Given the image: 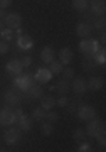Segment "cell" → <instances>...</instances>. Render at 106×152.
Segmentation results:
<instances>
[{
  "instance_id": "obj_8",
  "label": "cell",
  "mask_w": 106,
  "mask_h": 152,
  "mask_svg": "<svg viewBox=\"0 0 106 152\" xmlns=\"http://www.w3.org/2000/svg\"><path fill=\"white\" fill-rule=\"evenodd\" d=\"M51 78H52V73L47 69V68H39L36 71V75H34V80L39 83V85H47L51 81Z\"/></svg>"
},
{
  "instance_id": "obj_36",
  "label": "cell",
  "mask_w": 106,
  "mask_h": 152,
  "mask_svg": "<svg viewBox=\"0 0 106 152\" xmlns=\"http://www.w3.org/2000/svg\"><path fill=\"white\" fill-rule=\"evenodd\" d=\"M78 151H79V152H88V151H91V145H89V144H86V142L81 140L79 147H78Z\"/></svg>"
},
{
  "instance_id": "obj_40",
  "label": "cell",
  "mask_w": 106,
  "mask_h": 152,
  "mask_svg": "<svg viewBox=\"0 0 106 152\" xmlns=\"http://www.w3.org/2000/svg\"><path fill=\"white\" fill-rule=\"evenodd\" d=\"M5 29V20H0V31H4Z\"/></svg>"
},
{
  "instance_id": "obj_9",
  "label": "cell",
  "mask_w": 106,
  "mask_h": 152,
  "mask_svg": "<svg viewBox=\"0 0 106 152\" xmlns=\"http://www.w3.org/2000/svg\"><path fill=\"white\" fill-rule=\"evenodd\" d=\"M93 26L88 24V22H79L78 26H76V34L79 36L81 39H86V37H91V34H93Z\"/></svg>"
},
{
  "instance_id": "obj_20",
  "label": "cell",
  "mask_w": 106,
  "mask_h": 152,
  "mask_svg": "<svg viewBox=\"0 0 106 152\" xmlns=\"http://www.w3.org/2000/svg\"><path fill=\"white\" fill-rule=\"evenodd\" d=\"M25 93H29V95H30V98H41L44 95V88H42V85L36 83V85H32V86L29 88Z\"/></svg>"
},
{
  "instance_id": "obj_34",
  "label": "cell",
  "mask_w": 106,
  "mask_h": 152,
  "mask_svg": "<svg viewBox=\"0 0 106 152\" xmlns=\"http://www.w3.org/2000/svg\"><path fill=\"white\" fill-rule=\"evenodd\" d=\"M9 53V42L0 41V54H7Z\"/></svg>"
},
{
  "instance_id": "obj_31",
  "label": "cell",
  "mask_w": 106,
  "mask_h": 152,
  "mask_svg": "<svg viewBox=\"0 0 106 152\" xmlns=\"http://www.w3.org/2000/svg\"><path fill=\"white\" fill-rule=\"evenodd\" d=\"M44 120H47V122L54 124V122H57L59 120V113L57 112H52V110H47V112H46V118Z\"/></svg>"
},
{
  "instance_id": "obj_28",
  "label": "cell",
  "mask_w": 106,
  "mask_h": 152,
  "mask_svg": "<svg viewBox=\"0 0 106 152\" xmlns=\"http://www.w3.org/2000/svg\"><path fill=\"white\" fill-rule=\"evenodd\" d=\"M105 26H106L105 17L99 15L98 19L94 17V22H93V29H96V31H105Z\"/></svg>"
},
{
  "instance_id": "obj_37",
  "label": "cell",
  "mask_w": 106,
  "mask_h": 152,
  "mask_svg": "<svg viewBox=\"0 0 106 152\" xmlns=\"http://www.w3.org/2000/svg\"><path fill=\"white\" fill-rule=\"evenodd\" d=\"M12 5V0H0V9H7Z\"/></svg>"
},
{
  "instance_id": "obj_14",
  "label": "cell",
  "mask_w": 106,
  "mask_h": 152,
  "mask_svg": "<svg viewBox=\"0 0 106 152\" xmlns=\"http://www.w3.org/2000/svg\"><path fill=\"white\" fill-rule=\"evenodd\" d=\"M17 46H19V49H22V51H27V49H30L32 46H34V39L30 37V36H27V34H20L19 37H17Z\"/></svg>"
},
{
  "instance_id": "obj_4",
  "label": "cell",
  "mask_w": 106,
  "mask_h": 152,
  "mask_svg": "<svg viewBox=\"0 0 106 152\" xmlns=\"http://www.w3.org/2000/svg\"><path fill=\"white\" fill-rule=\"evenodd\" d=\"M17 124V118L14 112L10 108H5L0 112V127H10V125Z\"/></svg>"
},
{
  "instance_id": "obj_3",
  "label": "cell",
  "mask_w": 106,
  "mask_h": 152,
  "mask_svg": "<svg viewBox=\"0 0 106 152\" xmlns=\"http://www.w3.org/2000/svg\"><path fill=\"white\" fill-rule=\"evenodd\" d=\"M20 129L19 127H9L5 130V134H4V140L9 144V145H14V144H17V142L20 140Z\"/></svg>"
},
{
  "instance_id": "obj_2",
  "label": "cell",
  "mask_w": 106,
  "mask_h": 152,
  "mask_svg": "<svg viewBox=\"0 0 106 152\" xmlns=\"http://www.w3.org/2000/svg\"><path fill=\"white\" fill-rule=\"evenodd\" d=\"M98 49H99V42H98V39L86 37V39H83V41L79 42V51L86 56V58H91Z\"/></svg>"
},
{
  "instance_id": "obj_18",
  "label": "cell",
  "mask_w": 106,
  "mask_h": 152,
  "mask_svg": "<svg viewBox=\"0 0 106 152\" xmlns=\"http://www.w3.org/2000/svg\"><path fill=\"white\" fill-rule=\"evenodd\" d=\"M54 56H56V53H54V49L51 48V46H46V48H42V51H41V59H42V63H46V64H49L51 61H54Z\"/></svg>"
},
{
  "instance_id": "obj_5",
  "label": "cell",
  "mask_w": 106,
  "mask_h": 152,
  "mask_svg": "<svg viewBox=\"0 0 106 152\" xmlns=\"http://www.w3.org/2000/svg\"><path fill=\"white\" fill-rule=\"evenodd\" d=\"M5 26L9 29H20V26H22V17H20V14H17V12H12V14H7V17H5Z\"/></svg>"
},
{
  "instance_id": "obj_29",
  "label": "cell",
  "mask_w": 106,
  "mask_h": 152,
  "mask_svg": "<svg viewBox=\"0 0 106 152\" xmlns=\"http://www.w3.org/2000/svg\"><path fill=\"white\" fill-rule=\"evenodd\" d=\"M61 75H62V78L64 80H68V81H71V80H73V78H74L76 76V73H74V69H73V68H62V71H61Z\"/></svg>"
},
{
  "instance_id": "obj_12",
  "label": "cell",
  "mask_w": 106,
  "mask_h": 152,
  "mask_svg": "<svg viewBox=\"0 0 106 152\" xmlns=\"http://www.w3.org/2000/svg\"><path fill=\"white\" fill-rule=\"evenodd\" d=\"M5 69H7L9 75L17 76V75H20V73H24V66H22L20 59H10L9 63H7Z\"/></svg>"
},
{
  "instance_id": "obj_1",
  "label": "cell",
  "mask_w": 106,
  "mask_h": 152,
  "mask_svg": "<svg viewBox=\"0 0 106 152\" xmlns=\"http://www.w3.org/2000/svg\"><path fill=\"white\" fill-rule=\"evenodd\" d=\"M36 80H34V76L29 75V73H20V75H17L14 78V88L17 90H20L22 93H25L32 85H36Z\"/></svg>"
},
{
  "instance_id": "obj_17",
  "label": "cell",
  "mask_w": 106,
  "mask_h": 152,
  "mask_svg": "<svg viewBox=\"0 0 106 152\" xmlns=\"http://www.w3.org/2000/svg\"><path fill=\"white\" fill-rule=\"evenodd\" d=\"M59 61L62 63V66H69V63L73 61V51L69 48H62L59 51Z\"/></svg>"
},
{
  "instance_id": "obj_24",
  "label": "cell",
  "mask_w": 106,
  "mask_h": 152,
  "mask_svg": "<svg viewBox=\"0 0 106 152\" xmlns=\"http://www.w3.org/2000/svg\"><path fill=\"white\" fill-rule=\"evenodd\" d=\"M62 63H61V61H51V63H49V71H51V73H52V75H61V71H62Z\"/></svg>"
},
{
  "instance_id": "obj_21",
  "label": "cell",
  "mask_w": 106,
  "mask_h": 152,
  "mask_svg": "<svg viewBox=\"0 0 106 152\" xmlns=\"http://www.w3.org/2000/svg\"><path fill=\"white\" fill-rule=\"evenodd\" d=\"M54 90L59 93V95H68L69 93V81L68 80H59L57 83H56V86H54Z\"/></svg>"
},
{
  "instance_id": "obj_6",
  "label": "cell",
  "mask_w": 106,
  "mask_h": 152,
  "mask_svg": "<svg viewBox=\"0 0 106 152\" xmlns=\"http://www.w3.org/2000/svg\"><path fill=\"white\" fill-rule=\"evenodd\" d=\"M78 117L81 120H84V122H89V120H93L96 117V112L89 105H81L79 108H78Z\"/></svg>"
},
{
  "instance_id": "obj_32",
  "label": "cell",
  "mask_w": 106,
  "mask_h": 152,
  "mask_svg": "<svg viewBox=\"0 0 106 152\" xmlns=\"http://www.w3.org/2000/svg\"><path fill=\"white\" fill-rule=\"evenodd\" d=\"M56 105H57V107H68L69 105V100H68V96H66V95H61V98H59V100H56Z\"/></svg>"
},
{
  "instance_id": "obj_25",
  "label": "cell",
  "mask_w": 106,
  "mask_h": 152,
  "mask_svg": "<svg viewBox=\"0 0 106 152\" xmlns=\"http://www.w3.org/2000/svg\"><path fill=\"white\" fill-rule=\"evenodd\" d=\"M88 5H89L88 0H73V7L78 12H86L88 10Z\"/></svg>"
},
{
  "instance_id": "obj_33",
  "label": "cell",
  "mask_w": 106,
  "mask_h": 152,
  "mask_svg": "<svg viewBox=\"0 0 106 152\" xmlns=\"http://www.w3.org/2000/svg\"><path fill=\"white\" fill-rule=\"evenodd\" d=\"M20 63H22V66H24V68H29V66L32 64V58L27 54V56H24V58L20 59Z\"/></svg>"
},
{
  "instance_id": "obj_23",
  "label": "cell",
  "mask_w": 106,
  "mask_h": 152,
  "mask_svg": "<svg viewBox=\"0 0 106 152\" xmlns=\"http://www.w3.org/2000/svg\"><path fill=\"white\" fill-rule=\"evenodd\" d=\"M52 130H54V127L51 122H47V120H44V122H41V134L46 137L49 135H52Z\"/></svg>"
},
{
  "instance_id": "obj_35",
  "label": "cell",
  "mask_w": 106,
  "mask_h": 152,
  "mask_svg": "<svg viewBox=\"0 0 106 152\" xmlns=\"http://www.w3.org/2000/svg\"><path fill=\"white\" fill-rule=\"evenodd\" d=\"M96 139H98V142H99V145H101V147H105V144H106V137H105V130H101L99 134H98V137H96Z\"/></svg>"
},
{
  "instance_id": "obj_15",
  "label": "cell",
  "mask_w": 106,
  "mask_h": 152,
  "mask_svg": "<svg viewBox=\"0 0 106 152\" xmlns=\"http://www.w3.org/2000/svg\"><path fill=\"white\" fill-rule=\"evenodd\" d=\"M103 85H105V78H101V76H93V78H89V80L86 81V86H88V90H91V91L101 90Z\"/></svg>"
},
{
  "instance_id": "obj_30",
  "label": "cell",
  "mask_w": 106,
  "mask_h": 152,
  "mask_svg": "<svg viewBox=\"0 0 106 152\" xmlns=\"http://www.w3.org/2000/svg\"><path fill=\"white\" fill-rule=\"evenodd\" d=\"M84 137H86V132H84V129H76L74 132H73V139L74 140H78V142H81V140H84Z\"/></svg>"
},
{
  "instance_id": "obj_26",
  "label": "cell",
  "mask_w": 106,
  "mask_h": 152,
  "mask_svg": "<svg viewBox=\"0 0 106 152\" xmlns=\"http://www.w3.org/2000/svg\"><path fill=\"white\" fill-rule=\"evenodd\" d=\"M46 118V110L44 108H34V112H32V120H37V122H42V120Z\"/></svg>"
},
{
  "instance_id": "obj_39",
  "label": "cell",
  "mask_w": 106,
  "mask_h": 152,
  "mask_svg": "<svg viewBox=\"0 0 106 152\" xmlns=\"http://www.w3.org/2000/svg\"><path fill=\"white\" fill-rule=\"evenodd\" d=\"M5 17H7L5 9H0V20H5Z\"/></svg>"
},
{
  "instance_id": "obj_13",
  "label": "cell",
  "mask_w": 106,
  "mask_h": 152,
  "mask_svg": "<svg viewBox=\"0 0 106 152\" xmlns=\"http://www.w3.org/2000/svg\"><path fill=\"white\" fill-rule=\"evenodd\" d=\"M20 90H17L15 91V88H12V90H9V91L5 93V102L9 107H15V105L20 103Z\"/></svg>"
},
{
  "instance_id": "obj_19",
  "label": "cell",
  "mask_w": 106,
  "mask_h": 152,
  "mask_svg": "<svg viewBox=\"0 0 106 152\" xmlns=\"http://www.w3.org/2000/svg\"><path fill=\"white\" fill-rule=\"evenodd\" d=\"M54 107H56V100H54L52 96H49V95L41 96V108H44L47 112V110H52Z\"/></svg>"
},
{
  "instance_id": "obj_41",
  "label": "cell",
  "mask_w": 106,
  "mask_h": 152,
  "mask_svg": "<svg viewBox=\"0 0 106 152\" xmlns=\"http://www.w3.org/2000/svg\"><path fill=\"white\" fill-rule=\"evenodd\" d=\"M88 2H89V0H88Z\"/></svg>"
},
{
  "instance_id": "obj_10",
  "label": "cell",
  "mask_w": 106,
  "mask_h": 152,
  "mask_svg": "<svg viewBox=\"0 0 106 152\" xmlns=\"http://www.w3.org/2000/svg\"><path fill=\"white\" fill-rule=\"evenodd\" d=\"M73 91L78 93V95H84V93L88 91L86 80L83 76H74V78H73Z\"/></svg>"
},
{
  "instance_id": "obj_7",
  "label": "cell",
  "mask_w": 106,
  "mask_h": 152,
  "mask_svg": "<svg viewBox=\"0 0 106 152\" xmlns=\"http://www.w3.org/2000/svg\"><path fill=\"white\" fill-rule=\"evenodd\" d=\"M88 9L91 10V14H94V17L105 15L106 5H105V0H89V5Z\"/></svg>"
},
{
  "instance_id": "obj_11",
  "label": "cell",
  "mask_w": 106,
  "mask_h": 152,
  "mask_svg": "<svg viewBox=\"0 0 106 152\" xmlns=\"http://www.w3.org/2000/svg\"><path fill=\"white\" fill-rule=\"evenodd\" d=\"M103 130V127H101V124H99V120L96 118H93V120H89V125H88V129H86V135H89V137H93V139H96L98 137V134Z\"/></svg>"
},
{
  "instance_id": "obj_27",
  "label": "cell",
  "mask_w": 106,
  "mask_h": 152,
  "mask_svg": "<svg viewBox=\"0 0 106 152\" xmlns=\"http://www.w3.org/2000/svg\"><path fill=\"white\" fill-rule=\"evenodd\" d=\"M0 37H2V41H5V42L12 41V39H14V29L5 27L4 31H0Z\"/></svg>"
},
{
  "instance_id": "obj_38",
  "label": "cell",
  "mask_w": 106,
  "mask_h": 152,
  "mask_svg": "<svg viewBox=\"0 0 106 152\" xmlns=\"http://www.w3.org/2000/svg\"><path fill=\"white\" fill-rule=\"evenodd\" d=\"M14 115H15V118L19 120V117H22V115H24V112H22V108H15V112H14Z\"/></svg>"
},
{
  "instance_id": "obj_16",
  "label": "cell",
  "mask_w": 106,
  "mask_h": 152,
  "mask_svg": "<svg viewBox=\"0 0 106 152\" xmlns=\"http://www.w3.org/2000/svg\"><path fill=\"white\" fill-rule=\"evenodd\" d=\"M32 117H29V115H22V117H19V120H17V127L20 129L22 132H27V130H30L32 129Z\"/></svg>"
},
{
  "instance_id": "obj_22",
  "label": "cell",
  "mask_w": 106,
  "mask_h": 152,
  "mask_svg": "<svg viewBox=\"0 0 106 152\" xmlns=\"http://www.w3.org/2000/svg\"><path fill=\"white\" fill-rule=\"evenodd\" d=\"M93 56H94V63H96V64H101V66H103V64L106 63V49H105V48H99Z\"/></svg>"
}]
</instances>
